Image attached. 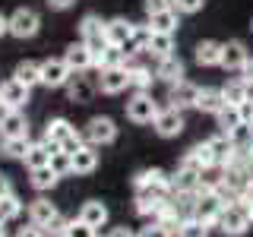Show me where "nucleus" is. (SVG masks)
Returning a JSON list of instances; mask_svg holds the SVG:
<instances>
[{
	"mask_svg": "<svg viewBox=\"0 0 253 237\" xmlns=\"http://www.w3.org/2000/svg\"><path fill=\"white\" fill-rule=\"evenodd\" d=\"M51 149H60V152H73L76 146H83V133L76 130L73 123L67 120V117H51L44 126V136H42Z\"/></svg>",
	"mask_w": 253,
	"mask_h": 237,
	"instance_id": "f257e3e1",
	"label": "nucleus"
},
{
	"mask_svg": "<svg viewBox=\"0 0 253 237\" xmlns=\"http://www.w3.org/2000/svg\"><path fill=\"white\" fill-rule=\"evenodd\" d=\"M133 190H136V196H162V199H168L171 174H165L162 168H146L133 177Z\"/></svg>",
	"mask_w": 253,
	"mask_h": 237,
	"instance_id": "f03ea898",
	"label": "nucleus"
},
{
	"mask_svg": "<svg viewBox=\"0 0 253 237\" xmlns=\"http://www.w3.org/2000/svg\"><path fill=\"white\" fill-rule=\"evenodd\" d=\"M158 101L152 98V92H133L130 98H126V105H124V114H126V120L130 123H136V126H146V123H152L155 117H158Z\"/></svg>",
	"mask_w": 253,
	"mask_h": 237,
	"instance_id": "7ed1b4c3",
	"label": "nucleus"
},
{
	"mask_svg": "<svg viewBox=\"0 0 253 237\" xmlns=\"http://www.w3.org/2000/svg\"><path fill=\"white\" fill-rule=\"evenodd\" d=\"M79 41H85V47L92 51V57H98V54L105 51L108 38H105V22H101V16L85 13L83 19H79Z\"/></svg>",
	"mask_w": 253,
	"mask_h": 237,
	"instance_id": "20e7f679",
	"label": "nucleus"
},
{
	"mask_svg": "<svg viewBox=\"0 0 253 237\" xmlns=\"http://www.w3.org/2000/svg\"><path fill=\"white\" fill-rule=\"evenodd\" d=\"M83 139L89 142V146H95V149H101V146H111V142H117V123L111 120V117L98 114V117H92V120L85 123V130H83Z\"/></svg>",
	"mask_w": 253,
	"mask_h": 237,
	"instance_id": "39448f33",
	"label": "nucleus"
},
{
	"mask_svg": "<svg viewBox=\"0 0 253 237\" xmlns=\"http://www.w3.org/2000/svg\"><path fill=\"white\" fill-rule=\"evenodd\" d=\"M38 29H42V16H38L32 6H19V10L10 13V35L26 41V38H35Z\"/></svg>",
	"mask_w": 253,
	"mask_h": 237,
	"instance_id": "423d86ee",
	"label": "nucleus"
},
{
	"mask_svg": "<svg viewBox=\"0 0 253 237\" xmlns=\"http://www.w3.org/2000/svg\"><path fill=\"white\" fill-rule=\"evenodd\" d=\"M215 228L225 237H244L250 231V221H247V215H244L241 209H237L234 202H228L225 209H221V215H218V221H215Z\"/></svg>",
	"mask_w": 253,
	"mask_h": 237,
	"instance_id": "0eeeda50",
	"label": "nucleus"
},
{
	"mask_svg": "<svg viewBox=\"0 0 253 237\" xmlns=\"http://www.w3.org/2000/svg\"><path fill=\"white\" fill-rule=\"evenodd\" d=\"M184 126H187V123H184V111L168 108V105L158 111V117L152 120V130H155L162 139H174V136H180V133H184Z\"/></svg>",
	"mask_w": 253,
	"mask_h": 237,
	"instance_id": "6e6552de",
	"label": "nucleus"
},
{
	"mask_svg": "<svg viewBox=\"0 0 253 237\" xmlns=\"http://www.w3.org/2000/svg\"><path fill=\"white\" fill-rule=\"evenodd\" d=\"M70 76H73V70L67 67L63 57L42 60V85H44V89H63V85L70 82Z\"/></svg>",
	"mask_w": 253,
	"mask_h": 237,
	"instance_id": "1a4fd4ad",
	"label": "nucleus"
},
{
	"mask_svg": "<svg viewBox=\"0 0 253 237\" xmlns=\"http://www.w3.org/2000/svg\"><path fill=\"white\" fill-rule=\"evenodd\" d=\"M70 168H73L76 177H89V174H95L98 171V149L89 146V142L76 146L73 152H70Z\"/></svg>",
	"mask_w": 253,
	"mask_h": 237,
	"instance_id": "9d476101",
	"label": "nucleus"
},
{
	"mask_svg": "<svg viewBox=\"0 0 253 237\" xmlns=\"http://www.w3.org/2000/svg\"><path fill=\"white\" fill-rule=\"evenodd\" d=\"M225 199H221L218 190H209V193H200V199H196V218L206 221L209 228H215V221L221 215V209H225Z\"/></svg>",
	"mask_w": 253,
	"mask_h": 237,
	"instance_id": "9b49d317",
	"label": "nucleus"
},
{
	"mask_svg": "<svg viewBox=\"0 0 253 237\" xmlns=\"http://www.w3.org/2000/svg\"><path fill=\"white\" fill-rule=\"evenodd\" d=\"M98 92L105 95H121L130 89V76H126V67H108V70H98Z\"/></svg>",
	"mask_w": 253,
	"mask_h": 237,
	"instance_id": "f8f14e48",
	"label": "nucleus"
},
{
	"mask_svg": "<svg viewBox=\"0 0 253 237\" xmlns=\"http://www.w3.org/2000/svg\"><path fill=\"white\" fill-rule=\"evenodd\" d=\"M29 98H32V89L29 85H22L19 79H6V82H0V101H3L10 111H22L29 105Z\"/></svg>",
	"mask_w": 253,
	"mask_h": 237,
	"instance_id": "ddd939ff",
	"label": "nucleus"
},
{
	"mask_svg": "<svg viewBox=\"0 0 253 237\" xmlns=\"http://www.w3.org/2000/svg\"><path fill=\"white\" fill-rule=\"evenodd\" d=\"M250 60V51L244 41H237V38H231V41H221V63L218 67H225L228 73H241V67Z\"/></svg>",
	"mask_w": 253,
	"mask_h": 237,
	"instance_id": "4468645a",
	"label": "nucleus"
},
{
	"mask_svg": "<svg viewBox=\"0 0 253 237\" xmlns=\"http://www.w3.org/2000/svg\"><path fill=\"white\" fill-rule=\"evenodd\" d=\"M63 89H67V95H70V101H73V105H89V101L95 98V92H98V85H95L85 73H73Z\"/></svg>",
	"mask_w": 253,
	"mask_h": 237,
	"instance_id": "2eb2a0df",
	"label": "nucleus"
},
{
	"mask_svg": "<svg viewBox=\"0 0 253 237\" xmlns=\"http://www.w3.org/2000/svg\"><path fill=\"white\" fill-rule=\"evenodd\" d=\"M196 92H200V85L187 82V79H180V82L168 85V108H177V111H187L196 105Z\"/></svg>",
	"mask_w": 253,
	"mask_h": 237,
	"instance_id": "dca6fc26",
	"label": "nucleus"
},
{
	"mask_svg": "<svg viewBox=\"0 0 253 237\" xmlns=\"http://www.w3.org/2000/svg\"><path fill=\"white\" fill-rule=\"evenodd\" d=\"M206 146H209V152H212V164H215V168H228L237 155V149L231 146V139H228L225 133H215L212 139H206Z\"/></svg>",
	"mask_w": 253,
	"mask_h": 237,
	"instance_id": "f3484780",
	"label": "nucleus"
},
{
	"mask_svg": "<svg viewBox=\"0 0 253 237\" xmlns=\"http://www.w3.org/2000/svg\"><path fill=\"white\" fill-rule=\"evenodd\" d=\"M63 60H67V67L73 70V73H85V70L95 67V57H92L89 47H85V41H73L63 51Z\"/></svg>",
	"mask_w": 253,
	"mask_h": 237,
	"instance_id": "a211bd4d",
	"label": "nucleus"
},
{
	"mask_svg": "<svg viewBox=\"0 0 253 237\" xmlns=\"http://www.w3.org/2000/svg\"><path fill=\"white\" fill-rule=\"evenodd\" d=\"M184 73H187V67H184V60H180L177 54H168V57H162L155 63V79H162V82H168V85L180 82Z\"/></svg>",
	"mask_w": 253,
	"mask_h": 237,
	"instance_id": "6ab92c4d",
	"label": "nucleus"
},
{
	"mask_svg": "<svg viewBox=\"0 0 253 237\" xmlns=\"http://www.w3.org/2000/svg\"><path fill=\"white\" fill-rule=\"evenodd\" d=\"M57 215H60L57 205L47 199V196H38V199L29 202V221H32V225H38V228H47Z\"/></svg>",
	"mask_w": 253,
	"mask_h": 237,
	"instance_id": "aec40b11",
	"label": "nucleus"
},
{
	"mask_svg": "<svg viewBox=\"0 0 253 237\" xmlns=\"http://www.w3.org/2000/svg\"><path fill=\"white\" fill-rule=\"evenodd\" d=\"M180 164L190 168V171H200V174H206L209 168H215V164H212V152H209L206 142H196L193 149H187L184 158H180Z\"/></svg>",
	"mask_w": 253,
	"mask_h": 237,
	"instance_id": "412c9836",
	"label": "nucleus"
},
{
	"mask_svg": "<svg viewBox=\"0 0 253 237\" xmlns=\"http://www.w3.org/2000/svg\"><path fill=\"white\" fill-rule=\"evenodd\" d=\"M79 218L85 221L89 228H105L108 225V218H111V212H108V205L101 202V199H89V202H83V209H79Z\"/></svg>",
	"mask_w": 253,
	"mask_h": 237,
	"instance_id": "4be33fe9",
	"label": "nucleus"
},
{
	"mask_svg": "<svg viewBox=\"0 0 253 237\" xmlns=\"http://www.w3.org/2000/svg\"><path fill=\"white\" fill-rule=\"evenodd\" d=\"M200 114H212L215 117L221 108H225V98H221V89H212V85H203L196 92V105H193Z\"/></svg>",
	"mask_w": 253,
	"mask_h": 237,
	"instance_id": "5701e85b",
	"label": "nucleus"
},
{
	"mask_svg": "<svg viewBox=\"0 0 253 237\" xmlns=\"http://www.w3.org/2000/svg\"><path fill=\"white\" fill-rule=\"evenodd\" d=\"M126 76H130V89L133 92H149L152 82H155V70L142 67V63H133V60H126Z\"/></svg>",
	"mask_w": 253,
	"mask_h": 237,
	"instance_id": "b1692460",
	"label": "nucleus"
},
{
	"mask_svg": "<svg viewBox=\"0 0 253 237\" xmlns=\"http://www.w3.org/2000/svg\"><path fill=\"white\" fill-rule=\"evenodd\" d=\"M193 60L200 63V67H218L221 63V41H215V38H203V41L196 44Z\"/></svg>",
	"mask_w": 253,
	"mask_h": 237,
	"instance_id": "393cba45",
	"label": "nucleus"
},
{
	"mask_svg": "<svg viewBox=\"0 0 253 237\" xmlns=\"http://www.w3.org/2000/svg\"><path fill=\"white\" fill-rule=\"evenodd\" d=\"M190 190L200 193V171H190L184 164H177V171L171 174V193H190Z\"/></svg>",
	"mask_w": 253,
	"mask_h": 237,
	"instance_id": "a878e982",
	"label": "nucleus"
},
{
	"mask_svg": "<svg viewBox=\"0 0 253 237\" xmlns=\"http://www.w3.org/2000/svg\"><path fill=\"white\" fill-rule=\"evenodd\" d=\"M130 35H133V22L124 19V16H114V19L105 22V38H108V44H117V47H121Z\"/></svg>",
	"mask_w": 253,
	"mask_h": 237,
	"instance_id": "bb28decb",
	"label": "nucleus"
},
{
	"mask_svg": "<svg viewBox=\"0 0 253 237\" xmlns=\"http://www.w3.org/2000/svg\"><path fill=\"white\" fill-rule=\"evenodd\" d=\"M0 133L3 139H16V136H29V120L22 111H10V114L0 120Z\"/></svg>",
	"mask_w": 253,
	"mask_h": 237,
	"instance_id": "cd10ccee",
	"label": "nucleus"
},
{
	"mask_svg": "<svg viewBox=\"0 0 253 237\" xmlns=\"http://www.w3.org/2000/svg\"><path fill=\"white\" fill-rule=\"evenodd\" d=\"M51 155H54V149L47 146L44 139H38V142H32V146H29V152H26V158H22V164H26L29 171L44 168V164H51Z\"/></svg>",
	"mask_w": 253,
	"mask_h": 237,
	"instance_id": "c85d7f7f",
	"label": "nucleus"
},
{
	"mask_svg": "<svg viewBox=\"0 0 253 237\" xmlns=\"http://www.w3.org/2000/svg\"><path fill=\"white\" fill-rule=\"evenodd\" d=\"M13 79H19L22 85H29V89L42 85V63L38 60H19L16 70H13Z\"/></svg>",
	"mask_w": 253,
	"mask_h": 237,
	"instance_id": "c756f323",
	"label": "nucleus"
},
{
	"mask_svg": "<svg viewBox=\"0 0 253 237\" xmlns=\"http://www.w3.org/2000/svg\"><path fill=\"white\" fill-rule=\"evenodd\" d=\"M57 180H60V177H57V171H54L51 164L29 171V187L38 190V193H47V190H54V187H57Z\"/></svg>",
	"mask_w": 253,
	"mask_h": 237,
	"instance_id": "7c9ffc66",
	"label": "nucleus"
},
{
	"mask_svg": "<svg viewBox=\"0 0 253 237\" xmlns=\"http://www.w3.org/2000/svg\"><path fill=\"white\" fill-rule=\"evenodd\" d=\"M146 54H152L155 60L174 54V35L171 32H152V38H149V44H146Z\"/></svg>",
	"mask_w": 253,
	"mask_h": 237,
	"instance_id": "2f4dec72",
	"label": "nucleus"
},
{
	"mask_svg": "<svg viewBox=\"0 0 253 237\" xmlns=\"http://www.w3.org/2000/svg\"><path fill=\"white\" fill-rule=\"evenodd\" d=\"M168 199H171L174 212H177L180 218H193L196 215V199H200V193H196V190H190V193H171Z\"/></svg>",
	"mask_w": 253,
	"mask_h": 237,
	"instance_id": "473e14b6",
	"label": "nucleus"
},
{
	"mask_svg": "<svg viewBox=\"0 0 253 237\" xmlns=\"http://www.w3.org/2000/svg\"><path fill=\"white\" fill-rule=\"evenodd\" d=\"M177 16H180L177 10H162V13H149L146 22L152 26V32H171V35H174V29L180 26Z\"/></svg>",
	"mask_w": 253,
	"mask_h": 237,
	"instance_id": "72a5a7b5",
	"label": "nucleus"
},
{
	"mask_svg": "<svg viewBox=\"0 0 253 237\" xmlns=\"http://www.w3.org/2000/svg\"><path fill=\"white\" fill-rule=\"evenodd\" d=\"M247 95H250V89L244 85V79H241V76L228 79V82L221 85V98H225V105H234V108H237L244 98H247Z\"/></svg>",
	"mask_w": 253,
	"mask_h": 237,
	"instance_id": "f704fd0d",
	"label": "nucleus"
},
{
	"mask_svg": "<svg viewBox=\"0 0 253 237\" xmlns=\"http://www.w3.org/2000/svg\"><path fill=\"white\" fill-rule=\"evenodd\" d=\"M165 205H168V199H162V196H136V215L155 221Z\"/></svg>",
	"mask_w": 253,
	"mask_h": 237,
	"instance_id": "c9c22d12",
	"label": "nucleus"
},
{
	"mask_svg": "<svg viewBox=\"0 0 253 237\" xmlns=\"http://www.w3.org/2000/svg\"><path fill=\"white\" fill-rule=\"evenodd\" d=\"M108 67H126V54L117 44H108L105 51L95 57V70H108Z\"/></svg>",
	"mask_w": 253,
	"mask_h": 237,
	"instance_id": "e433bc0d",
	"label": "nucleus"
},
{
	"mask_svg": "<svg viewBox=\"0 0 253 237\" xmlns=\"http://www.w3.org/2000/svg\"><path fill=\"white\" fill-rule=\"evenodd\" d=\"M209 231H212V228L193 215V218H184V221H180L174 234H177V237H209Z\"/></svg>",
	"mask_w": 253,
	"mask_h": 237,
	"instance_id": "4c0bfd02",
	"label": "nucleus"
},
{
	"mask_svg": "<svg viewBox=\"0 0 253 237\" xmlns=\"http://www.w3.org/2000/svg\"><path fill=\"white\" fill-rule=\"evenodd\" d=\"M22 215V199L16 193H10V196H0V221H16Z\"/></svg>",
	"mask_w": 253,
	"mask_h": 237,
	"instance_id": "58836bf2",
	"label": "nucleus"
},
{
	"mask_svg": "<svg viewBox=\"0 0 253 237\" xmlns=\"http://www.w3.org/2000/svg\"><path fill=\"white\" fill-rule=\"evenodd\" d=\"M228 139H231V146L237 149V152H241V149H247V146H253V123H237L231 133H225Z\"/></svg>",
	"mask_w": 253,
	"mask_h": 237,
	"instance_id": "ea45409f",
	"label": "nucleus"
},
{
	"mask_svg": "<svg viewBox=\"0 0 253 237\" xmlns=\"http://www.w3.org/2000/svg\"><path fill=\"white\" fill-rule=\"evenodd\" d=\"M29 146H32V139H29V136L6 139V142H3V152H0V155L13 158V161H22V158H26V152H29Z\"/></svg>",
	"mask_w": 253,
	"mask_h": 237,
	"instance_id": "a19ab883",
	"label": "nucleus"
},
{
	"mask_svg": "<svg viewBox=\"0 0 253 237\" xmlns=\"http://www.w3.org/2000/svg\"><path fill=\"white\" fill-rule=\"evenodd\" d=\"M215 123L221 126V133H231L234 126L241 123V114H237V108H234V105H225V108H221L218 114H215Z\"/></svg>",
	"mask_w": 253,
	"mask_h": 237,
	"instance_id": "79ce46f5",
	"label": "nucleus"
},
{
	"mask_svg": "<svg viewBox=\"0 0 253 237\" xmlns=\"http://www.w3.org/2000/svg\"><path fill=\"white\" fill-rule=\"evenodd\" d=\"M51 168L57 171V177H67V174H73V168H70V152H60V149H54Z\"/></svg>",
	"mask_w": 253,
	"mask_h": 237,
	"instance_id": "37998d69",
	"label": "nucleus"
},
{
	"mask_svg": "<svg viewBox=\"0 0 253 237\" xmlns=\"http://www.w3.org/2000/svg\"><path fill=\"white\" fill-rule=\"evenodd\" d=\"M63 237H95V228H89L83 218H70V225H67V234Z\"/></svg>",
	"mask_w": 253,
	"mask_h": 237,
	"instance_id": "c03bdc74",
	"label": "nucleus"
},
{
	"mask_svg": "<svg viewBox=\"0 0 253 237\" xmlns=\"http://www.w3.org/2000/svg\"><path fill=\"white\" fill-rule=\"evenodd\" d=\"M136 237H174V231H168L165 225H158V221H149L146 228H139Z\"/></svg>",
	"mask_w": 253,
	"mask_h": 237,
	"instance_id": "a18cd8bd",
	"label": "nucleus"
},
{
	"mask_svg": "<svg viewBox=\"0 0 253 237\" xmlns=\"http://www.w3.org/2000/svg\"><path fill=\"white\" fill-rule=\"evenodd\" d=\"M234 205L244 212V215H247V221L253 225V193H250V190H247V193H241V196H237V199H234Z\"/></svg>",
	"mask_w": 253,
	"mask_h": 237,
	"instance_id": "49530a36",
	"label": "nucleus"
},
{
	"mask_svg": "<svg viewBox=\"0 0 253 237\" xmlns=\"http://www.w3.org/2000/svg\"><path fill=\"white\" fill-rule=\"evenodd\" d=\"M203 3H206V0H174V10L184 13V16H190V13H200Z\"/></svg>",
	"mask_w": 253,
	"mask_h": 237,
	"instance_id": "de8ad7c7",
	"label": "nucleus"
},
{
	"mask_svg": "<svg viewBox=\"0 0 253 237\" xmlns=\"http://www.w3.org/2000/svg\"><path fill=\"white\" fill-rule=\"evenodd\" d=\"M67 225H70V218H63V215H57L51 221V225L44 228V234H51V237H63L67 234Z\"/></svg>",
	"mask_w": 253,
	"mask_h": 237,
	"instance_id": "09e8293b",
	"label": "nucleus"
},
{
	"mask_svg": "<svg viewBox=\"0 0 253 237\" xmlns=\"http://www.w3.org/2000/svg\"><path fill=\"white\" fill-rule=\"evenodd\" d=\"M237 114H241L244 123H253V95H247V98L237 105Z\"/></svg>",
	"mask_w": 253,
	"mask_h": 237,
	"instance_id": "8fccbe9b",
	"label": "nucleus"
},
{
	"mask_svg": "<svg viewBox=\"0 0 253 237\" xmlns=\"http://www.w3.org/2000/svg\"><path fill=\"white\" fill-rule=\"evenodd\" d=\"M146 16L149 13H162V10H174V0H146Z\"/></svg>",
	"mask_w": 253,
	"mask_h": 237,
	"instance_id": "3c124183",
	"label": "nucleus"
},
{
	"mask_svg": "<svg viewBox=\"0 0 253 237\" xmlns=\"http://www.w3.org/2000/svg\"><path fill=\"white\" fill-rule=\"evenodd\" d=\"M13 237H47V234H44V228H38V225H32V221H29V225H22Z\"/></svg>",
	"mask_w": 253,
	"mask_h": 237,
	"instance_id": "603ef678",
	"label": "nucleus"
},
{
	"mask_svg": "<svg viewBox=\"0 0 253 237\" xmlns=\"http://www.w3.org/2000/svg\"><path fill=\"white\" fill-rule=\"evenodd\" d=\"M237 76L244 79V85H247V89H253V57H250V60L241 67V73H237Z\"/></svg>",
	"mask_w": 253,
	"mask_h": 237,
	"instance_id": "864d4df0",
	"label": "nucleus"
},
{
	"mask_svg": "<svg viewBox=\"0 0 253 237\" xmlns=\"http://www.w3.org/2000/svg\"><path fill=\"white\" fill-rule=\"evenodd\" d=\"M10 193H13V184H10V177L0 171V196H10Z\"/></svg>",
	"mask_w": 253,
	"mask_h": 237,
	"instance_id": "5fc2aeb1",
	"label": "nucleus"
},
{
	"mask_svg": "<svg viewBox=\"0 0 253 237\" xmlns=\"http://www.w3.org/2000/svg\"><path fill=\"white\" fill-rule=\"evenodd\" d=\"M108 237H136V231H130L126 225H121V228H114V231H111Z\"/></svg>",
	"mask_w": 253,
	"mask_h": 237,
	"instance_id": "6e6d98bb",
	"label": "nucleus"
},
{
	"mask_svg": "<svg viewBox=\"0 0 253 237\" xmlns=\"http://www.w3.org/2000/svg\"><path fill=\"white\" fill-rule=\"evenodd\" d=\"M47 6H51V10H70L73 0H47Z\"/></svg>",
	"mask_w": 253,
	"mask_h": 237,
	"instance_id": "4d7b16f0",
	"label": "nucleus"
},
{
	"mask_svg": "<svg viewBox=\"0 0 253 237\" xmlns=\"http://www.w3.org/2000/svg\"><path fill=\"white\" fill-rule=\"evenodd\" d=\"M3 35H10V16L0 13V38H3Z\"/></svg>",
	"mask_w": 253,
	"mask_h": 237,
	"instance_id": "13d9d810",
	"label": "nucleus"
},
{
	"mask_svg": "<svg viewBox=\"0 0 253 237\" xmlns=\"http://www.w3.org/2000/svg\"><path fill=\"white\" fill-rule=\"evenodd\" d=\"M6 114H10V108H6V105H3V101H0V120H3V117H6Z\"/></svg>",
	"mask_w": 253,
	"mask_h": 237,
	"instance_id": "bf43d9fd",
	"label": "nucleus"
},
{
	"mask_svg": "<svg viewBox=\"0 0 253 237\" xmlns=\"http://www.w3.org/2000/svg\"><path fill=\"white\" fill-rule=\"evenodd\" d=\"M0 237H6V228H3V221H0Z\"/></svg>",
	"mask_w": 253,
	"mask_h": 237,
	"instance_id": "052dcab7",
	"label": "nucleus"
},
{
	"mask_svg": "<svg viewBox=\"0 0 253 237\" xmlns=\"http://www.w3.org/2000/svg\"><path fill=\"white\" fill-rule=\"evenodd\" d=\"M3 142H6V139H3V133H0V152H3Z\"/></svg>",
	"mask_w": 253,
	"mask_h": 237,
	"instance_id": "680f3d73",
	"label": "nucleus"
},
{
	"mask_svg": "<svg viewBox=\"0 0 253 237\" xmlns=\"http://www.w3.org/2000/svg\"><path fill=\"white\" fill-rule=\"evenodd\" d=\"M247 190H250V193H253V177H250V187H247Z\"/></svg>",
	"mask_w": 253,
	"mask_h": 237,
	"instance_id": "e2e57ef3",
	"label": "nucleus"
},
{
	"mask_svg": "<svg viewBox=\"0 0 253 237\" xmlns=\"http://www.w3.org/2000/svg\"><path fill=\"white\" fill-rule=\"evenodd\" d=\"M250 32H253V19H250Z\"/></svg>",
	"mask_w": 253,
	"mask_h": 237,
	"instance_id": "0e129e2a",
	"label": "nucleus"
},
{
	"mask_svg": "<svg viewBox=\"0 0 253 237\" xmlns=\"http://www.w3.org/2000/svg\"><path fill=\"white\" fill-rule=\"evenodd\" d=\"M95 237H98V234H95Z\"/></svg>",
	"mask_w": 253,
	"mask_h": 237,
	"instance_id": "69168bd1",
	"label": "nucleus"
}]
</instances>
